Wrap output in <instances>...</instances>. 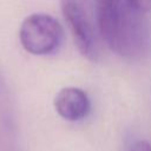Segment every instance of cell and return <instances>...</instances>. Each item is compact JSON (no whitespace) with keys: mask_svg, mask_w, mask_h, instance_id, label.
<instances>
[{"mask_svg":"<svg viewBox=\"0 0 151 151\" xmlns=\"http://www.w3.org/2000/svg\"><path fill=\"white\" fill-rule=\"evenodd\" d=\"M98 34L125 60L144 58L150 50L149 25L140 9L127 0H93Z\"/></svg>","mask_w":151,"mask_h":151,"instance_id":"6da1fadb","label":"cell"},{"mask_svg":"<svg viewBox=\"0 0 151 151\" xmlns=\"http://www.w3.org/2000/svg\"><path fill=\"white\" fill-rule=\"evenodd\" d=\"M60 9L79 53L97 61L99 41L93 0H60Z\"/></svg>","mask_w":151,"mask_h":151,"instance_id":"7a4b0ae2","label":"cell"},{"mask_svg":"<svg viewBox=\"0 0 151 151\" xmlns=\"http://www.w3.org/2000/svg\"><path fill=\"white\" fill-rule=\"evenodd\" d=\"M19 40L26 52L33 55H50L60 48L64 29L53 15L33 13L21 22Z\"/></svg>","mask_w":151,"mask_h":151,"instance_id":"3957f363","label":"cell"},{"mask_svg":"<svg viewBox=\"0 0 151 151\" xmlns=\"http://www.w3.org/2000/svg\"><path fill=\"white\" fill-rule=\"evenodd\" d=\"M53 105L57 113L68 122L81 120L91 111V100L87 93L74 86L59 90L53 99Z\"/></svg>","mask_w":151,"mask_h":151,"instance_id":"277c9868","label":"cell"},{"mask_svg":"<svg viewBox=\"0 0 151 151\" xmlns=\"http://www.w3.org/2000/svg\"><path fill=\"white\" fill-rule=\"evenodd\" d=\"M127 1L138 9H140L143 13L151 11V0H127Z\"/></svg>","mask_w":151,"mask_h":151,"instance_id":"5b68a950","label":"cell"},{"mask_svg":"<svg viewBox=\"0 0 151 151\" xmlns=\"http://www.w3.org/2000/svg\"><path fill=\"white\" fill-rule=\"evenodd\" d=\"M130 151H151V145L146 140H138L132 144Z\"/></svg>","mask_w":151,"mask_h":151,"instance_id":"8992f818","label":"cell"}]
</instances>
